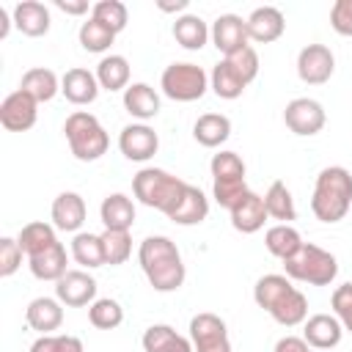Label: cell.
<instances>
[{"mask_svg":"<svg viewBox=\"0 0 352 352\" xmlns=\"http://www.w3.org/2000/svg\"><path fill=\"white\" fill-rule=\"evenodd\" d=\"M91 16L96 19V22H102L104 28H110L116 36L126 28V22H129V11H126V6L121 3V0H99V3H94L91 6Z\"/></svg>","mask_w":352,"mask_h":352,"instance_id":"74e56055","label":"cell"},{"mask_svg":"<svg viewBox=\"0 0 352 352\" xmlns=\"http://www.w3.org/2000/svg\"><path fill=\"white\" fill-rule=\"evenodd\" d=\"M28 261H30V272H33L38 280H60V278L69 272V270H66L69 256H66L63 242L50 245L47 250H41V253L30 256Z\"/></svg>","mask_w":352,"mask_h":352,"instance_id":"603a6c76","label":"cell"},{"mask_svg":"<svg viewBox=\"0 0 352 352\" xmlns=\"http://www.w3.org/2000/svg\"><path fill=\"white\" fill-rule=\"evenodd\" d=\"M341 336H344V324L336 319V314H314L305 319L302 338L314 349H333L341 344Z\"/></svg>","mask_w":352,"mask_h":352,"instance_id":"2e32d148","label":"cell"},{"mask_svg":"<svg viewBox=\"0 0 352 352\" xmlns=\"http://www.w3.org/2000/svg\"><path fill=\"white\" fill-rule=\"evenodd\" d=\"M283 270H286V278L292 280L311 283V286H330L338 275V261L324 248L302 242V248L283 261Z\"/></svg>","mask_w":352,"mask_h":352,"instance_id":"5b68a950","label":"cell"},{"mask_svg":"<svg viewBox=\"0 0 352 352\" xmlns=\"http://www.w3.org/2000/svg\"><path fill=\"white\" fill-rule=\"evenodd\" d=\"M272 352H311L308 341L305 338H297V336H283Z\"/></svg>","mask_w":352,"mask_h":352,"instance_id":"7dc6e473","label":"cell"},{"mask_svg":"<svg viewBox=\"0 0 352 352\" xmlns=\"http://www.w3.org/2000/svg\"><path fill=\"white\" fill-rule=\"evenodd\" d=\"M330 28L338 36H352V0H336L330 8Z\"/></svg>","mask_w":352,"mask_h":352,"instance_id":"bcb514c9","label":"cell"},{"mask_svg":"<svg viewBox=\"0 0 352 352\" xmlns=\"http://www.w3.org/2000/svg\"><path fill=\"white\" fill-rule=\"evenodd\" d=\"M99 217L107 231H129L135 223V204L124 192H110L99 206Z\"/></svg>","mask_w":352,"mask_h":352,"instance_id":"7402d4cb","label":"cell"},{"mask_svg":"<svg viewBox=\"0 0 352 352\" xmlns=\"http://www.w3.org/2000/svg\"><path fill=\"white\" fill-rule=\"evenodd\" d=\"M77 38H80V47L85 52H107L110 44L116 41V33L110 28H104L102 22H96L94 16H88V22L80 25Z\"/></svg>","mask_w":352,"mask_h":352,"instance_id":"d590c367","label":"cell"},{"mask_svg":"<svg viewBox=\"0 0 352 352\" xmlns=\"http://www.w3.org/2000/svg\"><path fill=\"white\" fill-rule=\"evenodd\" d=\"M264 206H267V214L280 220V223H289L297 217V209H294V198L289 192V187L278 179L267 187V195H264Z\"/></svg>","mask_w":352,"mask_h":352,"instance_id":"e575fe53","label":"cell"},{"mask_svg":"<svg viewBox=\"0 0 352 352\" xmlns=\"http://www.w3.org/2000/svg\"><path fill=\"white\" fill-rule=\"evenodd\" d=\"M16 242H19V248L25 250V256L30 258V256H36V253H41V250H47L50 245L58 242V236H55V226L41 223V220L28 223V226H22Z\"/></svg>","mask_w":352,"mask_h":352,"instance_id":"d6a6232c","label":"cell"},{"mask_svg":"<svg viewBox=\"0 0 352 352\" xmlns=\"http://www.w3.org/2000/svg\"><path fill=\"white\" fill-rule=\"evenodd\" d=\"M212 192H214V201L223 206V209H234L236 201L248 192V184H245V176H231V179H212Z\"/></svg>","mask_w":352,"mask_h":352,"instance_id":"ab89813d","label":"cell"},{"mask_svg":"<svg viewBox=\"0 0 352 352\" xmlns=\"http://www.w3.org/2000/svg\"><path fill=\"white\" fill-rule=\"evenodd\" d=\"M209 30H212V28H209L198 14H182V16H176V22H173V38H176V44H182L184 50H201V47L212 38Z\"/></svg>","mask_w":352,"mask_h":352,"instance_id":"83f0119b","label":"cell"},{"mask_svg":"<svg viewBox=\"0 0 352 352\" xmlns=\"http://www.w3.org/2000/svg\"><path fill=\"white\" fill-rule=\"evenodd\" d=\"M22 248L16 239L11 236H3L0 239V278H11L19 267H22Z\"/></svg>","mask_w":352,"mask_h":352,"instance_id":"ee69618b","label":"cell"},{"mask_svg":"<svg viewBox=\"0 0 352 352\" xmlns=\"http://www.w3.org/2000/svg\"><path fill=\"white\" fill-rule=\"evenodd\" d=\"M38 118V102L22 88L11 91L0 102V124L8 132H28Z\"/></svg>","mask_w":352,"mask_h":352,"instance_id":"8fae6325","label":"cell"},{"mask_svg":"<svg viewBox=\"0 0 352 352\" xmlns=\"http://www.w3.org/2000/svg\"><path fill=\"white\" fill-rule=\"evenodd\" d=\"M8 30H11V19H8V11L0 6V38H6Z\"/></svg>","mask_w":352,"mask_h":352,"instance_id":"f907efd6","label":"cell"},{"mask_svg":"<svg viewBox=\"0 0 352 352\" xmlns=\"http://www.w3.org/2000/svg\"><path fill=\"white\" fill-rule=\"evenodd\" d=\"M209 88H212L220 99H236V96H242V91H245L248 85H245L242 77L234 72V66L223 58V60L214 63V69H212V74H209Z\"/></svg>","mask_w":352,"mask_h":352,"instance_id":"1f68e13d","label":"cell"},{"mask_svg":"<svg viewBox=\"0 0 352 352\" xmlns=\"http://www.w3.org/2000/svg\"><path fill=\"white\" fill-rule=\"evenodd\" d=\"M124 107H126L129 116H135L140 121H148L160 113V94L148 82H132L124 91Z\"/></svg>","mask_w":352,"mask_h":352,"instance_id":"d4e9b609","label":"cell"},{"mask_svg":"<svg viewBox=\"0 0 352 352\" xmlns=\"http://www.w3.org/2000/svg\"><path fill=\"white\" fill-rule=\"evenodd\" d=\"M330 305H333L336 319L344 324V330L352 333V283H341V286L333 292Z\"/></svg>","mask_w":352,"mask_h":352,"instance_id":"f6af8a7d","label":"cell"},{"mask_svg":"<svg viewBox=\"0 0 352 352\" xmlns=\"http://www.w3.org/2000/svg\"><path fill=\"white\" fill-rule=\"evenodd\" d=\"M228 214H231V226L242 234H256L264 226V220L270 217L267 206H264V195H258L253 190H248Z\"/></svg>","mask_w":352,"mask_h":352,"instance_id":"ac0fdd59","label":"cell"},{"mask_svg":"<svg viewBox=\"0 0 352 352\" xmlns=\"http://www.w3.org/2000/svg\"><path fill=\"white\" fill-rule=\"evenodd\" d=\"M336 72V55L327 44H308L297 55V77L308 85H322Z\"/></svg>","mask_w":352,"mask_h":352,"instance_id":"30bf717a","label":"cell"},{"mask_svg":"<svg viewBox=\"0 0 352 352\" xmlns=\"http://www.w3.org/2000/svg\"><path fill=\"white\" fill-rule=\"evenodd\" d=\"M96 80L104 91H126L129 88V60L124 55H104L96 63Z\"/></svg>","mask_w":352,"mask_h":352,"instance_id":"f546056e","label":"cell"},{"mask_svg":"<svg viewBox=\"0 0 352 352\" xmlns=\"http://www.w3.org/2000/svg\"><path fill=\"white\" fill-rule=\"evenodd\" d=\"M72 258L80 264V267H102L104 264V250H102V236L99 234H88V231H80L74 234L72 239Z\"/></svg>","mask_w":352,"mask_h":352,"instance_id":"836d02e7","label":"cell"},{"mask_svg":"<svg viewBox=\"0 0 352 352\" xmlns=\"http://www.w3.org/2000/svg\"><path fill=\"white\" fill-rule=\"evenodd\" d=\"M192 138L201 146H206V148L223 146L231 138V121H228V116H223V113H204L195 121V126H192Z\"/></svg>","mask_w":352,"mask_h":352,"instance_id":"484cf974","label":"cell"},{"mask_svg":"<svg viewBox=\"0 0 352 352\" xmlns=\"http://www.w3.org/2000/svg\"><path fill=\"white\" fill-rule=\"evenodd\" d=\"M88 322L99 330H116L124 322V308L110 297H99L88 305Z\"/></svg>","mask_w":352,"mask_h":352,"instance_id":"8d00e7d4","label":"cell"},{"mask_svg":"<svg viewBox=\"0 0 352 352\" xmlns=\"http://www.w3.org/2000/svg\"><path fill=\"white\" fill-rule=\"evenodd\" d=\"M63 132H66V140H69V148L72 154L80 160V162H94L99 160L107 146H110V138L104 132V126L99 124L96 116L85 113V110H74L66 124H63Z\"/></svg>","mask_w":352,"mask_h":352,"instance_id":"8992f818","label":"cell"},{"mask_svg":"<svg viewBox=\"0 0 352 352\" xmlns=\"http://www.w3.org/2000/svg\"><path fill=\"white\" fill-rule=\"evenodd\" d=\"M206 214H209V201H206V195H204L198 187L187 184L184 195L179 198V204H176V209L168 214V220L179 223V226H198V223L206 220Z\"/></svg>","mask_w":352,"mask_h":352,"instance_id":"cb8c5ba5","label":"cell"},{"mask_svg":"<svg viewBox=\"0 0 352 352\" xmlns=\"http://www.w3.org/2000/svg\"><path fill=\"white\" fill-rule=\"evenodd\" d=\"M264 245H267V250H270L275 258L286 261V258H292V256L302 248V236H300V231L292 228L289 223H278V226L267 228Z\"/></svg>","mask_w":352,"mask_h":352,"instance_id":"4dcf8cb0","label":"cell"},{"mask_svg":"<svg viewBox=\"0 0 352 352\" xmlns=\"http://www.w3.org/2000/svg\"><path fill=\"white\" fill-rule=\"evenodd\" d=\"M248 25V38L256 41V44H270V41H278L286 30V19L280 14V8L275 6H258L250 11V16L245 19Z\"/></svg>","mask_w":352,"mask_h":352,"instance_id":"9a60e30c","label":"cell"},{"mask_svg":"<svg viewBox=\"0 0 352 352\" xmlns=\"http://www.w3.org/2000/svg\"><path fill=\"white\" fill-rule=\"evenodd\" d=\"M118 148H121V154H124L126 160H132V162H146V160H151V157L157 154L160 138H157V132H154L148 124H129V126H124L121 135H118Z\"/></svg>","mask_w":352,"mask_h":352,"instance_id":"5bb4252c","label":"cell"},{"mask_svg":"<svg viewBox=\"0 0 352 352\" xmlns=\"http://www.w3.org/2000/svg\"><path fill=\"white\" fill-rule=\"evenodd\" d=\"M55 297L69 308H82L96 300V280L85 270H69L60 280H55Z\"/></svg>","mask_w":352,"mask_h":352,"instance_id":"4fadbf2b","label":"cell"},{"mask_svg":"<svg viewBox=\"0 0 352 352\" xmlns=\"http://www.w3.org/2000/svg\"><path fill=\"white\" fill-rule=\"evenodd\" d=\"M138 261L154 292H176L184 283L187 270H184L182 253L176 242L168 236H160V234L146 236L138 248Z\"/></svg>","mask_w":352,"mask_h":352,"instance_id":"6da1fadb","label":"cell"},{"mask_svg":"<svg viewBox=\"0 0 352 352\" xmlns=\"http://www.w3.org/2000/svg\"><path fill=\"white\" fill-rule=\"evenodd\" d=\"M25 319L30 330H38L41 336H50L63 324V302L58 297H36L25 308Z\"/></svg>","mask_w":352,"mask_h":352,"instance_id":"d6986e66","label":"cell"},{"mask_svg":"<svg viewBox=\"0 0 352 352\" xmlns=\"http://www.w3.org/2000/svg\"><path fill=\"white\" fill-rule=\"evenodd\" d=\"M253 300L258 308H264L278 324L297 327L308 316V300L300 289L292 286V278L286 275H264L253 286Z\"/></svg>","mask_w":352,"mask_h":352,"instance_id":"7a4b0ae2","label":"cell"},{"mask_svg":"<svg viewBox=\"0 0 352 352\" xmlns=\"http://www.w3.org/2000/svg\"><path fill=\"white\" fill-rule=\"evenodd\" d=\"M157 8L165 11V14H179V11H187V0H157Z\"/></svg>","mask_w":352,"mask_h":352,"instance_id":"681fc988","label":"cell"},{"mask_svg":"<svg viewBox=\"0 0 352 352\" xmlns=\"http://www.w3.org/2000/svg\"><path fill=\"white\" fill-rule=\"evenodd\" d=\"M160 88L173 102H195L206 94L209 74L195 63H170L160 77Z\"/></svg>","mask_w":352,"mask_h":352,"instance_id":"52a82bcc","label":"cell"},{"mask_svg":"<svg viewBox=\"0 0 352 352\" xmlns=\"http://www.w3.org/2000/svg\"><path fill=\"white\" fill-rule=\"evenodd\" d=\"M212 179H231V176H245V162L236 151H217L209 162Z\"/></svg>","mask_w":352,"mask_h":352,"instance_id":"60d3db41","label":"cell"},{"mask_svg":"<svg viewBox=\"0 0 352 352\" xmlns=\"http://www.w3.org/2000/svg\"><path fill=\"white\" fill-rule=\"evenodd\" d=\"M283 121L286 126L300 135V138H311L316 132H322L327 116H324V107L316 102V99H308V96H297L286 104L283 110Z\"/></svg>","mask_w":352,"mask_h":352,"instance_id":"9c48e42d","label":"cell"},{"mask_svg":"<svg viewBox=\"0 0 352 352\" xmlns=\"http://www.w3.org/2000/svg\"><path fill=\"white\" fill-rule=\"evenodd\" d=\"M352 206V173L341 165H327L319 170L314 195H311V212L322 223H338L346 217Z\"/></svg>","mask_w":352,"mask_h":352,"instance_id":"3957f363","label":"cell"},{"mask_svg":"<svg viewBox=\"0 0 352 352\" xmlns=\"http://www.w3.org/2000/svg\"><path fill=\"white\" fill-rule=\"evenodd\" d=\"M187 182L162 170V168H140L132 179V192L143 206L160 209L165 217L176 209L179 198L184 195Z\"/></svg>","mask_w":352,"mask_h":352,"instance_id":"277c9868","label":"cell"},{"mask_svg":"<svg viewBox=\"0 0 352 352\" xmlns=\"http://www.w3.org/2000/svg\"><path fill=\"white\" fill-rule=\"evenodd\" d=\"M19 88H22L25 94H30V96L41 104V102L55 99V94L60 91V80H58V74H55L52 69L36 66V69H28V72L22 74Z\"/></svg>","mask_w":352,"mask_h":352,"instance_id":"f1b7e54d","label":"cell"},{"mask_svg":"<svg viewBox=\"0 0 352 352\" xmlns=\"http://www.w3.org/2000/svg\"><path fill=\"white\" fill-rule=\"evenodd\" d=\"M226 60L234 66V72L242 77V82H245V85H250V82L256 80V74H258V55H256V50H253V47H245V50H239V52L228 55Z\"/></svg>","mask_w":352,"mask_h":352,"instance_id":"7bdbcfd3","label":"cell"},{"mask_svg":"<svg viewBox=\"0 0 352 352\" xmlns=\"http://www.w3.org/2000/svg\"><path fill=\"white\" fill-rule=\"evenodd\" d=\"M143 349L146 352H195L192 341L179 336L170 324H151L143 333Z\"/></svg>","mask_w":352,"mask_h":352,"instance_id":"4316f807","label":"cell"},{"mask_svg":"<svg viewBox=\"0 0 352 352\" xmlns=\"http://www.w3.org/2000/svg\"><path fill=\"white\" fill-rule=\"evenodd\" d=\"M55 8H60L63 14H72V16H80L88 11V3L85 0H55Z\"/></svg>","mask_w":352,"mask_h":352,"instance_id":"c3c4849f","label":"cell"},{"mask_svg":"<svg viewBox=\"0 0 352 352\" xmlns=\"http://www.w3.org/2000/svg\"><path fill=\"white\" fill-rule=\"evenodd\" d=\"M190 341L195 352H231L228 327L217 314H195L190 319Z\"/></svg>","mask_w":352,"mask_h":352,"instance_id":"ba28073f","label":"cell"},{"mask_svg":"<svg viewBox=\"0 0 352 352\" xmlns=\"http://www.w3.org/2000/svg\"><path fill=\"white\" fill-rule=\"evenodd\" d=\"M50 8L38 0H22L14 6V25L30 36V38H38V36H47L50 33Z\"/></svg>","mask_w":352,"mask_h":352,"instance_id":"44dd1931","label":"cell"},{"mask_svg":"<svg viewBox=\"0 0 352 352\" xmlns=\"http://www.w3.org/2000/svg\"><path fill=\"white\" fill-rule=\"evenodd\" d=\"M99 80L94 72L88 69H69L63 77H60V94L72 102V104H91L96 96H99Z\"/></svg>","mask_w":352,"mask_h":352,"instance_id":"ffe728a7","label":"cell"},{"mask_svg":"<svg viewBox=\"0 0 352 352\" xmlns=\"http://www.w3.org/2000/svg\"><path fill=\"white\" fill-rule=\"evenodd\" d=\"M50 217H52V226L58 231H74L80 234L82 223H85V201L80 192H60L55 201H52V209H50Z\"/></svg>","mask_w":352,"mask_h":352,"instance_id":"e0dca14e","label":"cell"},{"mask_svg":"<svg viewBox=\"0 0 352 352\" xmlns=\"http://www.w3.org/2000/svg\"><path fill=\"white\" fill-rule=\"evenodd\" d=\"M30 352H85L77 336H38L30 344Z\"/></svg>","mask_w":352,"mask_h":352,"instance_id":"b9f144b4","label":"cell"},{"mask_svg":"<svg viewBox=\"0 0 352 352\" xmlns=\"http://www.w3.org/2000/svg\"><path fill=\"white\" fill-rule=\"evenodd\" d=\"M102 250H104V264L118 267L132 256V236L129 231H102Z\"/></svg>","mask_w":352,"mask_h":352,"instance_id":"f35d334b","label":"cell"},{"mask_svg":"<svg viewBox=\"0 0 352 352\" xmlns=\"http://www.w3.org/2000/svg\"><path fill=\"white\" fill-rule=\"evenodd\" d=\"M212 44L223 52V58L250 47V38H248V25L239 14H220L214 22H212Z\"/></svg>","mask_w":352,"mask_h":352,"instance_id":"7c38bea8","label":"cell"}]
</instances>
